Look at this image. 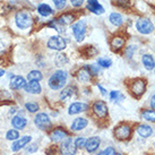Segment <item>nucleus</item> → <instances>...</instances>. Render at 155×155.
<instances>
[{
	"label": "nucleus",
	"instance_id": "1",
	"mask_svg": "<svg viewBox=\"0 0 155 155\" xmlns=\"http://www.w3.org/2000/svg\"><path fill=\"white\" fill-rule=\"evenodd\" d=\"M67 78H68V74L65 70H61V69H58L54 73L52 74L50 78H49V87L53 91L60 90L66 85L67 83Z\"/></svg>",
	"mask_w": 155,
	"mask_h": 155
},
{
	"label": "nucleus",
	"instance_id": "2",
	"mask_svg": "<svg viewBox=\"0 0 155 155\" xmlns=\"http://www.w3.org/2000/svg\"><path fill=\"white\" fill-rule=\"evenodd\" d=\"M15 24L19 30H27L33 24V17L28 12H17L15 15Z\"/></svg>",
	"mask_w": 155,
	"mask_h": 155
},
{
	"label": "nucleus",
	"instance_id": "3",
	"mask_svg": "<svg viewBox=\"0 0 155 155\" xmlns=\"http://www.w3.org/2000/svg\"><path fill=\"white\" fill-rule=\"evenodd\" d=\"M71 32H73L75 40L77 42H82L86 35V22L81 19L78 22L74 23L71 25Z\"/></svg>",
	"mask_w": 155,
	"mask_h": 155
},
{
	"label": "nucleus",
	"instance_id": "4",
	"mask_svg": "<svg viewBox=\"0 0 155 155\" xmlns=\"http://www.w3.org/2000/svg\"><path fill=\"white\" fill-rule=\"evenodd\" d=\"M136 30L140 34H151L154 32V24L148 18H138L136 21Z\"/></svg>",
	"mask_w": 155,
	"mask_h": 155
},
{
	"label": "nucleus",
	"instance_id": "5",
	"mask_svg": "<svg viewBox=\"0 0 155 155\" xmlns=\"http://www.w3.org/2000/svg\"><path fill=\"white\" fill-rule=\"evenodd\" d=\"M34 125L41 130H48L49 128H51L52 122L50 117L45 112H40L34 117Z\"/></svg>",
	"mask_w": 155,
	"mask_h": 155
},
{
	"label": "nucleus",
	"instance_id": "6",
	"mask_svg": "<svg viewBox=\"0 0 155 155\" xmlns=\"http://www.w3.org/2000/svg\"><path fill=\"white\" fill-rule=\"evenodd\" d=\"M67 45V42L66 40L60 36V35H53L50 39L48 40L47 42V47L51 50H56V51H61L64 50Z\"/></svg>",
	"mask_w": 155,
	"mask_h": 155
},
{
	"label": "nucleus",
	"instance_id": "7",
	"mask_svg": "<svg viewBox=\"0 0 155 155\" xmlns=\"http://www.w3.org/2000/svg\"><path fill=\"white\" fill-rule=\"evenodd\" d=\"M145 90H146V81H144L143 78L134 79L133 83L130 84V92H131L136 97L142 96V95L144 94Z\"/></svg>",
	"mask_w": 155,
	"mask_h": 155
},
{
	"label": "nucleus",
	"instance_id": "8",
	"mask_svg": "<svg viewBox=\"0 0 155 155\" xmlns=\"http://www.w3.org/2000/svg\"><path fill=\"white\" fill-rule=\"evenodd\" d=\"M60 152L62 155H76L77 153V147L75 145V142L73 138H66L64 142H61Z\"/></svg>",
	"mask_w": 155,
	"mask_h": 155
},
{
	"label": "nucleus",
	"instance_id": "9",
	"mask_svg": "<svg viewBox=\"0 0 155 155\" xmlns=\"http://www.w3.org/2000/svg\"><path fill=\"white\" fill-rule=\"evenodd\" d=\"M92 109H93V112L95 113V116L97 118H101V119H104L108 117L109 110H108V105L107 103L100 100V101H95L93 105H92Z\"/></svg>",
	"mask_w": 155,
	"mask_h": 155
},
{
	"label": "nucleus",
	"instance_id": "10",
	"mask_svg": "<svg viewBox=\"0 0 155 155\" xmlns=\"http://www.w3.org/2000/svg\"><path fill=\"white\" fill-rule=\"evenodd\" d=\"M130 136H131V128L129 125L122 124L114 129V137L119 140H127L129 139Z\"/></svg>",
	"mask_w": 155,
	"mask_h": 155
},
{
	"label": "nucleus",
	"instance_id": "11",
	"mask_svg": "<svg viewBox=\"0 0 155 155\" xmlns=\"http://www.w3.org/2000/svg\"><path fill=\"white\" fill-rule=\"evenodd\" d=\"M26 85V79L23 76L19 75H10V82L9 87L14 91H18L21 88H24Z\"/></svg>",
	"mask_w": 155,
	"mask_h": 155
},
{
	"label": "nucleus",
	"instance_id": "12",
	"mask_svg": "<svg viewBox=\"0 0 155 155\" xmlns=\"http://www.w3.org/2000/svg\"><path fill=\"white\" fill-rule=\"evenodd\" d=\"M31 142H32V137H31V136H23V137H19L18 139H16V140L13 143V145H12V151L13 152L21 151L23 148H25Z\"/></svg>",
	"mask_w": 155,
	"mask_h": 155
},
{
	"label": "nucleus",
	"instance_id": "13",
	"mask_svg": "<svg viewBox=\"0 0 155 155\" xmlns=\"http://www.w3.org/2000/svg\"><path fill=\"white\" fill-rule=\"evenodd\" d=\"M100 145H101V138L99 136H93L87 139L85 148L88 153H95V152L99 150Z\"/></svg>",
	"mask_w": 155,
	"mask_h": 155
},
{
	"label": "nucleus",
	"instance_id": "14",
	"mask_svg": "<svg viewBox=\"0 0 155 155\" xmlns=\"http://www.w3.org/2000/svg\"><path fill=\"white\" fill-rule=\"evenodd\" d=\"M50 138L52 142H64L66 138H68V133L62 128H56L50 133Z\"/></svg>",
	"mask_w": 155,
	"mask_h": 155
},
{
	"label": "nucleus",
	"instance_id": "15",
	"mask_svg": "<svg viewBox=\"0 0 155 155\" xmlns=\"http://www.w3.org/2000/svg\"><path fill=\"white\" fill-rule=\"evenodd\" d=\"M88 110V105L86 103H83V102H74L69 105L68 108V113L70 116L74 114H78L81 112H85Z\"/></svg>",
	"mask_w": 155,
	"mask_h": 155
},
{
	"label": "nucleus",
	"instance_id": "16",
	"mask_svg": "<svg viewBox=\"0 0 155 155\" xmlns=\"http://www.w3.org/2000/svg\"><path fill=\"white\" fill-rule=\"evenodd\" d=\"M87 9L95 15H102L105 12L104 7L97 0H87Z\"/></svg>",
	"mask_w": 155,
	"mask_h": 155
},
{
	"label": "nucleus",
	"instance_id": "17",
	"mask_svg": "<svg viewBox=\"0 0 155 155\" xmlns=\"http://www.w3.org/2000/svg\"><path fill=\"white\" fill-rule=\"evenodd\" d=\"M88 125V120L86 118H83V117H78L75 120L71 122L70 125V129L73 131H81V130L85 129Z\"/></svg>",
	"mask_w": 155,
	"mask_h": 155
},
{
	"label": "nucleus",
	"instance_id": "18",
	"mask_svg": "<svg viewBox=\"0 0 155 155\" xmlns=\"http://www.w3.org/2000/svg\"><path fill=\"white\" fill-rule=\"evenodd\" d=\"M12 126L16 130H18V131L25 129V127L27 126V119H26L25 117L21 116V114H16L12 119Z\"/></svg>",
	"mask_w": 155,
	"mask_h": 155
},
{
	"label": "nucleus",
	"instance_id": "19",
	"mask_svg": "<svg viewBox=\"0 0 155 155\" xmlns=\"http://www.w3.org/2000/svg\"><path fill=\"white\" fill-rule=\"evenodd\" d=\"M54 21H56V23L59 26L65 27V26H67V25L73 24V22L75 21V15H73V14H70V13L62 14V15H60L57 19H54Z\"/></svg>",
	"mask_w": 155,
	"mask_h": 155
},
{
	"label": "nucleus",
	"instance_id": "20",
	"mask_svg": "<svg viewBox=\"0 0 155 155\" xmlns=\"http://www.w3.org/2000/svg\"><path fill=\"white\" fill-rule=\"evenodd\" d=\"M24 91L28 94H40L42 92V87L39 82H28L26 83Z\"/></svg>",
	"mask_w": 155,
	"mask_h": 155
},
{
	"label": "nucleus",
	"instance_id": "21",
	"mask_svg": "<svg viewBox=\"0 0 155 155\" xmlns=\"http://www.w3.org/2000/svg\"><path fill=\"white\" fill-rule=\"evenodd\" d=\"M137 133L138 135L143 138H148L153 135V129H152L151 126L142 124V125H138L137 127Z\"/></svg>",
	"mask_w": 155,
	"mask_h": 155
},
{
	"label": "nucleus",
	"instance_id": "22",
	"mask_svg": "<svg viewBox=\"0 0 155 155\" xmlns=\"http://www.w3.org/2000/svg\"><path fill=\"white\" fill-rule=\"evenodd\" d=\"M142 62L146 70H153L155 68V59L152 54H148V53L144 54L142 57Z\"/></svg>",
	"mask_w": 155,
	"mask_h": 155
},
{
	"label": "nucleus",
	"instance_id": "23",
	"mask_svg": "<svg viewBox=\"0 0 155 155\" xmlns=\"http://www.w3.org/2000/svg\"><path fill=\"white\" fill-rule=\"evenodd\" d=\"M76 88L73 86H68L66 87V88H64V90L60 92V95H59V97H60L61 101H64V102H66V101H68L69 99H71L74 95L76 94Z\"/></svg>",
	"mask_w": 155,
	"mask_h": 155
},
{
	"label": "nucleus",
	"instance_id": "24",
	"mask_svg": "<svg viewBox=\"0 0 155 155\" xmlns=\"http://www.w3.org/2000/svg\"><path fill=\"white\" fill-rule=\"evenodd\" d=\"M38 13L42 16V17H48V16H51L54 14V10L49 6L48 4H40L38 6Z\"/></svg>",
	"mask_w": 155,
	"mask_h": 155
},
{
	"label": "nucleus",
	"instance_id": "25",
	"mask_svg": "<svg viewBox=\"0 0 155 155\" xmlns=\"http://www.w3.org/2000/svg\"><path fill=\"white\" fill-rule=\"evenodd\" d=\"M91 77H92V75L90 74V71H88V69H87L86 67H84V68L78 70L77 78H78V81H79V82H82V83L90 82Z\"/></svg>",
	"mask_w": 155,
	"mask_h": 155
},
{
	"label": "nucleus",
	"instance_id": "26",
	"mask_svg": "<svg viewBox=\"0 0 155 155\" xmlns=\"http://www.w3.org/2000/svg\"><path fill=\"white\" fill-rule=\"evenodd\" d=\"M109 21H110V23H111L112 25L119 27V26L122 25V23H124V18H122V16H121V14L111 13L110 14V16H109Z\"/></svg>",
	"mask_w": 155,
	"mask_h": 155
},
{
	"label": "nucleus",
	"instance_id": "27",
	"mask_svg": "<svg viewBox=\"0 0 155 155\" xmlns=\"http://www.w3.org/2000/svg\"><path fill=\"white\" fill-rule=\"evenodd\" d=\"M43 78V75L42 73L40 71V70H31L30 73L27 74V79H28V82H40L41 79Z\"/></svg>",
	"mask_w": 155,
	"mask_h": 155
},
{
	"label": "nucleus",
	"instance_id": "28",
	"mask_svg": "<svg viewBox=\"0 0 155 155\" xmlns=\"http://www.w3.org/2000/svg\"><path fill=\"white\" fill-rule=\"evenodd\" d=\"M110 44L113 50H120L121 48L125 45V40L121 36H114V38H112Z\"/></svg>",
	"mask_w": 155,
	"mask_h": 155
},
{
	"label": "nucleus",
	"instance_id": "29",
	"mask_svg": "<svg viewBox=\"0 0 155 155\" xmlns=\"http://www.w3.org/2000/svg\"><path fill=\"white\" fill-rule=\"evenodd\" d=\"M109 100L112 102H121L125 100V95L119 91H111L109 93Z\"/></svg>",
	"mask_w": 155,
	"mask_h": 155
},
{
	"label": "nucleus",
	"instance_id": "30",
	"mask_svg": "<svg viewBox=\"0 0 155 155\" xmlns=\"http://www.w3.org/2000/svg\"><path fill=\"white\" fill-rule=\"evenodd\" d=\"M142 118L150 122H155V110H144L142 112Z\"/></svg>",
	"mask_w": 155,
	"mask_h": 155
},
{
	"label": "nucleus",
	"instance_id": "31",
	"mask_svg": "<svg viewBox=\"0 0 155 155\" xmlns=\"http://www.w3.org/2000/svg\"><path fill=\"white\" fill-rule=\"evenodd\" d=\"M19 137H21V136H19V131L16 129H10L6 133V139H7V140H14V142H15V140L18 139Z\"/></svg>",
	"mask_w": 155,
	"mask_h": 155
},
{
	"label": "nucleus",
	"instance_id": "32",
	"mask_svg": "<svg viewBox=\"0 0 155 155\" xmlns=\"http://www.w3.org/2000/svg\"><path fill=\"white\" fill-rule=\"evenodd\" d=\"M25 109H26V111L31 112V113H35V112L39 111L40 105L38 103H35V102H26Z\"/></svg>",
	"mask_w": 155,
	"mask_h": 155
},
{
	"label": "nucleus",
	"instance_id": "33",
	"mask_svg": "<svg viewBox=\"0 0 155 155\" xmlns=\"http://www.w3.org/2000/svg\"><path fill=\"white\" fill-rule=\"evenodd\" d=\"M54 62L57 64V66H64L65 64L68 62V58L66 57V54H62V53H58L54 59Z\"/></svg>",
	"mask_w": 155,
	"mask_h": 155
},
{
	"label": "nucleus",
	"instance_id": "34",
	"mask_svg": "<svg viewBox=\"0 0 155 155\" xmlns=\"http://www.w3.org/2000/svg\"><path fill=\"white\" fill-rule=\"evenodd\" d=\"M97 65L102 68H109L112 65V60L109 58H99L97 59Z\"/></svg>",
	"mask_w": 155,
	"mask_h": 155
},
{
	"label": "nucleus",
	"instance_id": "35",
	"mask_svg": "<svg viewBox=\"0 0 155 155\" xmlns=\"http://www.w3.org/2000/svg\"><path fill=\"white\" fill-rule=\"evenodd\" d=\"M87 69H88V71H90V74L92 75V76H97L100 74V67L99 65H96V64H92V65H87L85 66Z\"/></svg>",
	"mask_w": 155,
	"mask_h": 155
},
{
	"label": "nucleus",
	"instance_id": "36",
	"mask_svg": "<svg viewBox=\"0 0 155 155\" xmlns=\"http://www.w3.org/2000/svg\"><path fill=\"white\" fill-rule=\"evenodd\" d=\"M75 145H76V147H77V150L78 148H83V147H85V145H86V142H87V138L85 137H77L75 140Z\"/></svg>",
	"mask_w": 155,
	"mask_h": 155
},
{
	"label": "nucleus",
	"instance_id": "37",
	"mask_svg": "<svg viewBox=\"0 0 155 155\" xmlns=\"http://www.w3.org/2000/svg\"><path fill=\"white\" fill-rule=\"evenodd\" d=\"M136 50H137V47H136V45H129V47H127L126 52H125L126 57H127L128 59H131L134 56V53L136 52Z\"/></svg>",
	"mask_w": 155,
	"mask_h": 155
},
{
	"label": "nucleus",
	"instance_id": "38",
	"mask_svg": "<svg viewBox=\"0 0 155 155\" xmlns=\"http://www.w3.org/2000/svg\"><path fill=\"white\" fill-rule=\"evenodd\" d=\"M39 150V147L36 144H28L27 146L25 147V152L27 154H33V153H36Z\"/></svg>",
	"mask_w": 155,
	"mask_h": 155
},
{
	"label": "nucleus",
	"instance_id": "39",
	"mask_svg": "<svg viewBox=\"0 0 155 155\" xmlns=\"http://www.w3.org/2000/svg\"><path fill=\"white\" fill-rule=\"evenodd\" d=\"M57 9H64L66 7L67 0H52Z\"/></svg>",
	"mask_w": 155,
	"mask_h": 155
},
{
	"label": "nucleus",
	"instance_id": "40",
	"mask_svg": "<svg viewBox=\"0 0 155 155\" xmlns=\"http://www.w3.org/2000/svg\"><path fill=\"white\" fill-rule=\"evenodd\" d=\"M85 53H86V56H88V57H93V56H96V54H97V50H96L94 47L87 45L86 50H85Z\"/></svg>",
	"mask_w": 155,
	"mask_h": 155
},
{
	"label": "nucleus",
	"instance_id": "41",
	"mask_svg": "<svg viewBox=\"0 0 155 155\" xmlns=\"http://www.w3.org/2000/svg\"><path fill=\"white\" fill-rule=\"evenodd\" d=\"M101 155H117V152L113 147L109 146V147H107L104 151L101 152Z\"/></svg>",
	"mask_w": 155,
	"mask_h": 155
},
{
	"label": "nucleus",
	"instance_id": "42",
	"mask_svg": "<svg viewBox=\"0 0 155 155\" xmlns=\"http://www.w3.org/2000/svg\"><path fill=\"white\" fill-rule=\"evenodd\" d=\"M84 1H85V0H70V4H71V6H73V7H75V8H78V7L83 6Z\"/></svg>",
	"mask_w": 155,
	"mask_h": 155
},
{
	"label": "nucleus",
	"instance_id": "43",
	"mask_svg": "<svg viewBox=\"0 0 155 155\" xmlns=\"http://www.w3.org/2000/svg\"><path fill=\"white\" fill-rule=\"evenodd\" d=\"M97 87H99V90H100V92H101V94L103 95V96H107L108 95V92H107V90L104 88L102 85H100V84H97Z\"/></svg>",
	"mask_w": 155,
	"mask_h": 155
},
{
	"label": "nucleus",
	"instance_id": "44",
	"mask_svg": "<svg viewBox=\"0 0 155 155\" xmlns=\"http://www.w3.org/2000/svg\"><path fill=\"white\" fill-rule=\"evenodd\" d=\"M150 105H151L152 110H155V94H153L151 96V100H150Z\"/></svg>",
	"mask_w": 155,
	"mask_h": 155
},
{
	"label": "nucleus",
	"instance_id": "45",
	"mask_svg": "<svg viewBox=\"0 0 155 155\" xmlns=\"http://www.w3.org/2000/svg\"><path fill=\"white\" fill-rule=\"evenodd\" d=\"M4 50H5V44L0 41V53H2V52H4Z\"/></svg>",
	"mask_w": 155,
	"mask_h": 155
},
{
	"label": "nucleus",
	"instance_id": "46",
	"mask_svg": "<svg viewBox=\"0 0 155 155\" xmlns=\"http://www.w3.org/2000/svg\"><path fill=\"white\" fill-rule=\"evenodd\" d=\"M5 75V70L2 68H0V77H2Z\"/></svg>",
	"mask_w": 155,
	"mask_h": 155
},
{
	"label": "nucleus",
	"instance_id": "47",
	"mask_svg": "<svg viewBox=\"0 0 155 155\" xmlns=\"http://www.w3.org/2000/svg\"><path fill=\"white\" fill-rule=\"evenodd\" d=\"M154 147H155V142H154Z\"/></svg>",
	"mask_w": 155,
	"mask_h": 155
},
{
	"label": "nucleus",
	"instance_id": "48",
	"mask_svg": "<svg viewBox=\"0 0 155 155\" xmlns=\"http://www.w3.org/2000/svg\"><path fill=\"white\" fill-rule=\"evenodd\" d=\"M117 155H121V154H117Z\"/></svg>",
	"mask_w": 155,
	"mask_h": 155
}]
</instances>
